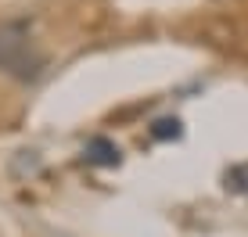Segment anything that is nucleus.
<instances>
[{
	"mask_svg": "<svg viewBox=\"0 0 248 237\" xmlns=\"http://www.w3.org/2000/svg\"><path fill=\"white\" fill-rule=\"evenodd\" d=\"M223 183H227V191H230V194H248V162L230 165V169H227V176H223Z\"/></svg>",
	"mask_w": 248,
	"mask_h": 237,
	"instance_id": "7ed1b4c3",
	"label": "nucleus"
},
{
	"mask_svg": "<svg viewBox=\"0 0 248 237\" xmlns=\"http://www.w3.org/2000/svg\"><path fill=\"white\" fill-rule=\"evenodd\" d=\"M83 155H87V162H90V165H105V169L123 162V151H119V144H112L108 137H93V140H87Z\"/></svg>",
	"mask_w": 248,
	"mask_h": 237,
	"instance_id": "f03ea898",
	"label": "nucleus"
},
{
	"mask_svg": "<svg viewBox=\"0 0 248 237\" xmlns=\"http://www.w3.org/2000/svg\"><path fill=\"white\" fill-rule=\"evenodd\" d=\"M0 69L15 79H36L44 69V58L32 50L29 22H0Z\"/></svg>",
	"mask_w": 248,
	"mask_h": 237,
	"instance_id": "f257e3e1",
	"label": "nucleus"
},
{
	"mask_svg": "<svg viewBox=\"0 0 248 237\" xmlns=\"http://www.w3.org/2000/svg\"><path fill=\"white\" fill-rule=\"evenodd\" d=\"M151 137L155 140H180L184 137V122L180 118H158V122L151 126Z\"/></svg>",
	"mask_w": 248,
	"mask_h": 237,
	"instance_id": "20e7f679",
	"label": "nucleus"
}]
</instances>
